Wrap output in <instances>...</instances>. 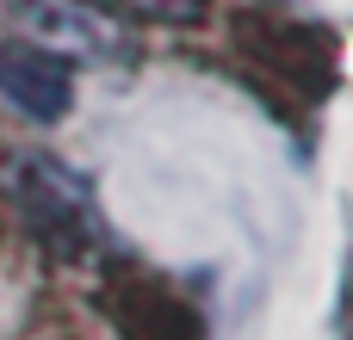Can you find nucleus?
Masks as SVG:
<instances>
[{
    "mask_svg": "<svg viewBox=\"0 0 353 340\" xmlns=\"http://www.w3.org/2000/svg\"><path fill=\"white\" fill-rule=\"evenodd\" d=\"M6 6L19 12L25 37H31L37 50L62 56V62H74V56L118 62V56L130 50L124 25H118L112 12H99V6H87V0H6Z\"/></svg>",
    "mask_w": 353,
    "mask_h": 340,
    "instance_id": "obj_1",
    "label": "nucleus"
},
{
    "mask_svg": "<svg viewBox=\"0 0 353 340\" xmlns=\"http://www.w3.org/2000/svg\"><path fill=\"white\" fill-rule=\"evenodd\" d=\"M6 186H12V198L31 211V223L50 229L56 242H81V235H93V198H87V186H81L74 173H62L56 161H43V155H19L12 173H6Z\"/></svg>",
    "mask_w": 353,
    "mask_h": 340,
    "instance_id": "obj_2",
    "label": "nucleus"
},
{
    "mask_svg": "<svg viewBox=\"0 0 353 340\" xmlns=\"http://www.w3.org/2000/svg\"><path fill=\"white\" fill-rule=\"evenodd\" d=\"M0 99L37 124H56L74 105V68L37 43H0Z\"/></svg>",
    "mask_w": 353,
    "mask_h": 340,
    "instance_id": "obj_3",
    "label": "nucleus"
},
{
    "mask_svg": "<svg viewBox=\"0 0 353 340\" xmlns=\"http://www.w3.org/2000/svg\"><path fill=\"white\" fill-rule=\"evenodd\" d=\"M118 328L124 340H205L199 316L161 285H130L118 297Z\"/></svg>",
    "mask_w": 353,
    "mask_h": 340,
    "instance_id": "obj_4",
    "label": "nucleus"
}]
</instances>
